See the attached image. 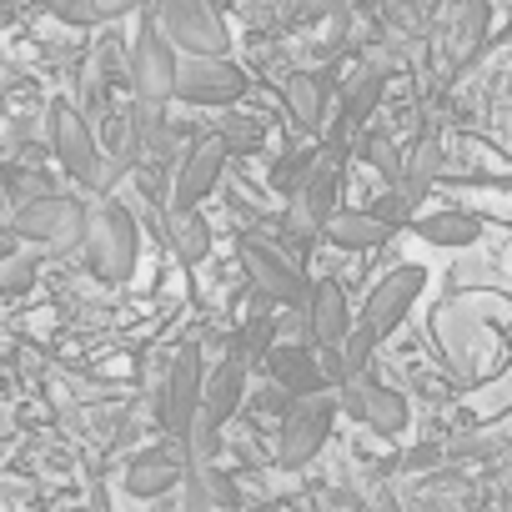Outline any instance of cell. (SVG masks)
Instances as JSON below:
<instances>
[{
	"instance_id": "cell-1",
	"label": "cell",
	"mask_w": 512,
	"mask_h": 512,
	"mask_svg": "<svg viewBox=\"0 0 512 512\" xmlns=\"http://www.w3.org/2000/svg\"><path fill=\"white\" fill-rule=\"evenodd\" d=\"M422 287H427V272H422L417 262H407V267H392V272L367 292V302H362V312H357V322H352V337L337 347V367H332L337 382L367 372L372 352L407 322V312H412V302L422 297Z\"/></svg>"
},
{
	"instance_id": "cell-2",
	"label": "cell",
	"mask_w": 512,
	"mask_h": 512,
	"mask_svg": "<svg viewBox=\"0 0 512 512\" xmlns=\"http://www.w3.org/2000/svg\"><path fill=\"white\" fill-rule=\"evenodd\" d=\"M86 267L96 282H131L136 277V262H141V231H136V216L121 206V201H96L91 216H86Z\"/></svg>"
},
{
	"instance_id": "cell-3",
	"label": "cell",
	"mask_w": 512,
	"mask_h": 512,
	"mask_svg": "<svg viewBox=\"0 0 512 512\" xmlns=\"http://www.w3.org/2000/svg\"><path fill=\"white\" fill-rule=\"evenodd\" d=\"M46 136H51L56 161H61L86 191H111V186L126 176V166H116V161L96 146L91 121H86L71 101H51V111H46Z\"/></svg>"
},
{
	"instance_id": "cell-4",
	"label": "cell",
	"mask_w": 512,
	"mask_h": 512,
	"mask_svg": "<svg viewBox=\"0 0 512 512\" xmlns=\"http://www.w3.org/2000/svg\"><path fill=\"white\" fill-rule=\"evenodd\" d=\"M342 412V397L337 392H307L297 397L287 412H282V427H277V467L297 472L307 462H317V452L332 442V422Z\"/></svg>"
},
{
	"instance_id": "cell-5",
	"label": "cell",
	"mask_w": 512,
	"mask_h": 512,
	"mask_svg": "<svg viewBox=\"0 0 512 512\" xmlns=\"http://www.w3.org/2000/svg\"><path fill=\"white\" fill-rule=\"evenodd\" d=\"M176 71H181V51L166 41L156 6H146V21L131 41V91L141 106L166 111V101H176Z\"/></svg>"
},
{
	"instance_id": "cell-6",
	"label": "cell",
	"mask_w": 512,
	"mask_h": 512,
	"mask_svg": "<svg viewBox=\"0 0 512 512\" xmlns=\"http://www.w3.org/2000/svg\"><path fill=\"white\" fill-rule=\"evenodd\" d=\"M86 216H91V206H81V201L51 191V196L21 201L16 216H11V226H16L21 241H31V246H41V251H71V246L86 241Z\"/></svg>"
},
{
	"instance_id": "cell-7",
	"label": "cell",
	"mask_w": 512,
	"mask_h": 512,
	"mask_svg": "<svg viewBox=\"0 0 512 512\" xmlns=\"http://www.w3.org/2000/svg\"><path fill=\"white\" fill-rule=\"evenodd\" d=\"M201 392H206V357H201V347H181L176 362H171V372H166L161 407H156L161 432L171 442H186L191 437V427L201 417Z\"/></svg>"
},
{
	"instance_id": "cell-8",
	"label": "cell",
	"mask_w": 512,
	"mask_h": 512,
	"mask_svg": "<svg viewBox=\"0 0 512 512\" xmlns=\"http://www.w3.org/2000/svg\"><path fill=\"white\" fill-rule=\"evenodd\" d=\"M156 21L181 56H226V26L211 0H156Z\"/></svg>"
},
{
	"instance_id": "cell-9",
	"label": "cell",
	"mask_w": 512,
	"mask_h": 512,
	"mask_svg": "<svg viewBox=\"0 0 512 512\" xmlns=\"http://www.w3.org/2000/svg\"><path fill=\"white\" fill-rule=\"evenodd\" d=\"M337 397H342V412H347V417H357L362 427H372L377 437H402V432H407V422H412L407 397H402V392H392V387H382V382H372L367 372L347 377V382L337 387Z\"/></svg>"
},
{
	"instance_id": "cell-10",
	"label": "cell",
	"mask_w": 512,
	"mask_h": 512,
	"mask_svg": "<svg viewBox=\"0 0 512 512\" xmlns=\"http://www.w3.org/2000/svg\"><path fill=\"white\" fill-rule=\"evenodd\" d=\"M246 96V71L226 56H181L176 71V101L186 106H231Z\"/></svg>"
},
{
	"instance_id": "cell-11",
	"label": "cell",
	"mask_w": 512,
	"mask_h": 512,
	"mask_svg": "<svg viewBox=\"0 0 512 512\" xmlns=\"http://www.w3.org/2000/svg\"><path fill=\"white\" fill-rule=\"evenodd\" d=\"M226 156H231V146L221 141V131H216V136L191 141V146L176 156L171 206H201V201L216 191V181H221V171H226Z\"/></svg>"
},
{
	"instance_id": "cell-12",
	"label": "cell",
	"mask_w": 512,
	"mask_h": 512,
	"mask_svg": "<svg viewBox=\"0 0 512 512\" xmlns=\"http://www.w3.org/2000/svg\"><path fill=\"white\" fill-rule=\"evenodd\" d=\"M241 267H246V282L256 287V297L282 302V307H302V302H307V287H312V282L287 262V256H277L272 246L241 241Z\"/></svg>"
},
{
	"instance_id": "cell-13",
	"label": "cell",
	"mask_w": 512,
	"mask_h": 512,
	"mask_svg": "<svg viewBox=\"0 0 512 512\" xmlns=\"http://www.w3.org/2000/svg\"><path fill=\"white\" fill-rule=\"evenodd\" d=\"M332 216H337V171L312 161L307 181L292 191L287 231H292V241H317V231H327V221H332Z\"/></svg>"
},
{
	"instance_id": "cell-14",
	"label": "cell",
	"mask_w": 512,
	"mask_h": 512,
	"mask_svg": "<svg viewBox=\"0 0 512 512\" xmlns=\"http://www.w3.org/2000/svg\"><path fill=\"white\" fill-rule=\"evenodd\" d=\"M181 482H186V452H181V442H161V447L136 452L126 462V477H121V487L131 497H141V502H151V497H161V492H171Z\"/></svg>"
},
{
	"instance_id": "cell-15",
	"label": "cell",
	"mask_w": 512,
	"mask_h": 512,
	"mask_svg": "<svg viewBox=\"0 0 512 512\" xmlns=\"http://www.w3.org/2000/svg\"><path fill=\"white\" fill-rule=\"evenodd\" d=\"M307 332L322 342V347H342L352 337V312H347V292L337 282H312L307 287Z\"/></svg>"
},
{
	"instance_id": "cell-16",
	"label": "cell",
	"mask_w": 512,
	"mask_h": 512,
	"mask_svg": "<svg viewBox=\"0 0 512 512\" xmlns=\"http://www.w3.org/2000/svg\"><path fill=\"white\" fill-rule=\"evenodd\" d=\"M487 31H492V0H447V41L457 66H467L487 46Z\"/></svg>"
},
{
	"instance_id": "cell-17",
	"label": "cell",
	"mask_w": 512,
	"mask_h": 512,
	"mask_svg": "<svg viewBox=\"0 0 512 512\" xmlns=\"http://www.w3.org/2000/svg\"><path fill=\"white\" fill-rule=\"evenodd\" d=\"M327 96H332V71H297V76H287V111H292V121L302 131H322Z\"/></svg>"
},
{
	"instance_id": "cell-18",
	"label": "cell",
	"mask_w": 512,
	"mask_h": 512,
	"mask_svg": "<svg viewBox=\"0 0 512 512\" xmlns=\"http://www.w3.org/2000/svg\"><path fill=\"white\" fill-rule=\"evenodd\" d=\"M392 236H397V226H387L377 211H337L322 231V241H332L337 251H372Z\"/></svg>"
},
{
	"instance_id": "cell-19",
	"label": "cell",
	"mask_w": 512,
	"mask_h": 512,
	"mask_svg": "<svg viewBox=\"0 0 512 512\" xmlns=\"http://www.w3.org/2000/svg\"><path fill=\"white\" fill-rule=\"evenodd\" d=\"M267 372H272V382H277L282 392H292V397L322 392V367H317V357H312L307 347H277V352L267 357Z\"/></svg>"
},
{
	"instance_id": "cell-20",
	"label": "cell",
	"mask_w": 512,
	"mask_h": 512,
	"mask_svg": "<svg viewBox=\"0 0 512 512\" xmlns=\"http://www.w3.org/2000/svg\"><path fill=\"white\" fill-rule=\"evenodd\" d=\"M412 231L427 246H472L482 236V221L472 211H427V216L412 221Z\"/></svg>"
},
{
	"instance_id": "cell-21",
	"label": "cell",
	"mask_w": 512,
	"mask_h": 512,
	"mask_svg": "<svg viewBox=\"0 0 512 512\" xmlns=\"http://www.w3.org/2000/svg\"><path fill=\"white\" fill-rule=\"evenodd\" d=\"M171 246H176L181 262H191V267L211 251V226H206V216L196 206H171Z\"/></svg>"
},
{
	"instance_id": "cell-22",
	"label": "cell",
	"mask_w": 512,
	"mask_h": 512,
	"mask_svg": "<svg viewBox=\"0 0 512 512\" xmlns=\"http://www.w3.org/2000/svg\"><path fill=\"white\" fill-rule=\"evenodd\" d=\"M231 347L246 357V367H251V362H267V357L277 352V322L267 317V307H262V312H251V317L241 322V332H236Z\"/></svg>"
},
{
	"instance_id": "cell-23",
	"label": "cell",
	"mask_w": 512,
	"mask_h": 512,
	"mask_svg": "<svg viewBox=\"0 0 512 512\" xmlns=\"http://www.w3.org/2000/svg\"><path fill=\"white\" fill-rule=\"evenodd\" d=\"M382 91H387V81H382L377 71L357 76L352 91H347V101H342V126H367L372 111H377V101H382Z\"/></svg>"
},
{
	"instance_id": "cell-24",
	"label": "cell",
	"mask_w": 512,
	"mask_h": 512,
	"mask_svg": "<svg viewBox=\"0 0 512 512\" xmlns=\"http://www.w3.org/2000/svg\"><path fill=\"white\" fill-rule=\"evenodd\" d=\"M36 262H41V246H16L6 262H0V287H6V292H26L31 277H36Z\"/></svg>"
},
{
	"instance_id": "cell-25",
	"label": "cell",
	"mask_w": 512,
	"mask_h": 512,
	"mask_svg": "<svg viewBox=\"0 0 512 512\" xmlns=\"http://www.w3.org/2000/svg\"><path fill=\"white\" fill-rule=\"evenodd\" d=\"M201 472H206V487H211V502L221 507V512H236L241 507V492H236V482L226 477V472H216L211 462H196Z\"/></svg>"
},
{
	"instance_id": "cell-26",
	"label": "cell",
	"mask_w": 512,
	"mask_h": 512,
	"mask_svg": "<svg viewBox=\"0 0 512 512\" xmlns=\"http://www.w3.org/2000/svg\"><path fill=\"white\" fill-rule=\"evenodd\" d=\"M46 11L66 26H101L96 21V0H46Z\"/></svg>"
},
{
	"instance_id": "cell-27",
	"label": "cell",
	"mask_w": 512,
	"mask_h": 512,
	"mask_svg": "<svg viewBox=\"0 0 512 512\" xmlns=\"http://www.w3.org/2000/svg\"><path fill=\"white\" fill-rule=\"evenodd\" d=\"M181 492H186V512H216V502H211V487H206V472L191 462L186 467V482H181Z\"/></svg>"
},
{
	"instance_id": "cell-28",
	"label": "cell",
	"mask_w": 512,
	"mask_h": 512,
	"mask_svg": "<svg viewBox=\"0 0 512 512\" xmlns=\"http://www.w3.org/2000/svg\"><path fill=\"white\" fill-rule=\"evenodd\" d=\"M307 171H312V161H307V156H287V161L272 171V186H282V191H297V186L307 181Z\"/></svg>"
},
{
	"instance_id": "cell-29",
	"label": "cell",
	"mask_w": 512,
	"mask_h": 512,
	"mask_svg": "<svg viewBox=\"0 0 512 512\" xmlns=\"http://www.w3.org/2000/svg\"><path fill=\"white\" fill-rule=\"evenodd\" d=\"M221 141H226V146H236V151H246V146L262 141V126H256V121H236V116H231V121L221 126Z\"/></svg>"
},
{
	"instance_id": "cell-30",
	"label": "cell",
	"mask_w": 512,
	"mask_h": 512,
	"mask_svg": "<svg viewBox=\"0 0 512 512\" xmlns=\"http://www.w3.org/2000/svg\"><path fill=\"white\" fill-rule=\"evenodd\" d=\"M437 462H442V447H437V442H422V447H412V452L402 457L407 472H422V467H437Z\"/></svg>"
},
{
	"instance_id": "cell-31",
	"label": "cell",
	"mask_w": 512,
	"mask_h": 512,
	"mask_svg": "<svg viewBox=\"0 0 512 512\" xmlns=\"http://www.w3.org/2000/svg\"><path fill=\"white\" fill-rule=\"evenodd\" d=\"M146 0H96V21H116V16H131L141 11Z\"/></svg>"
},
{
	"instance_id": "cell-32",
	"label": "cell",
	"mask_w": 512,
	"mask_h": 512,
	"mask_svg": "<svg viewBox=\"0 0 512 512\" xmlns=\"http://www.w3.org/2000/svg\"><path fill=\"white\" fill-rule=\"evenodd\" d=\"M21 246V236H16V226H11V216H0V262Z\"/></svg>"
},
{
	"instance_id": "cell-33",
	"label": "cell",
	"mask_w": 512,
	"mask_h": 512,
	"mask_svg": "<svg viewBox=\"0 0 512 512\" xmlns=\"http://www.w3.org/2000/svg\"><path fill=\"white\" fill-rule=\"evenodd\" d=\"M412 512H452V507H447V502H417Z\"/></svg>"
},
{
	"instance_id": "cell-34",
	"label": "cell",
	"mask_w": 512,
	"mask_h": 512,
	"mask_svg": "<svg viewBox=\"0 0 512 512\" xmlns=\"http://www.w3.org/2000/svg\"><path fill=\"white\" fill-rule=\"evenodd\" d=\"M76 512H101V507H76Z\"/></svg>"
}]
</instances>
